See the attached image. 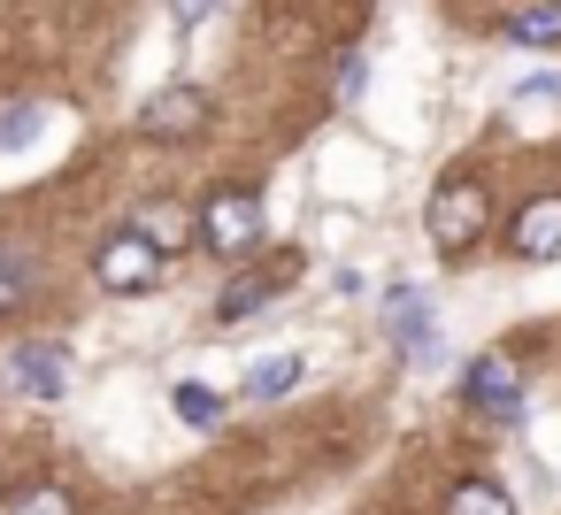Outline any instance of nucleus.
I'll return each instance as SVG.
<instances>
[{"label":"nucleus","instance_id":"nucleus-17","mask_svg":"<svg viewBox=\"0 0 561 515\" xmlns=\"http://www.w3.org/2000/svg\"><path fill=\"white\" fill-rule=\"evenodd\" d=\"M39 131V108H16V116H0V147H32Z\"/></svg>","mask_w":561,"mask_h":515},{"label":"nucleus","instance_id":"nucleus-5","mask_svg":"<svg viewBox=\"0 0 561 515\" xmlns=\"http://www.w3.org/2000/svg\"><path fill=\"white\" fill-rule=\"evenodd\" d=\"M9 392H24V400H62V392H70V354H62V346H16V354H9Z\"/></svg>","mask_w":561,"mask_h":515},{"label":"nucleus","instance_id":"nucleus-11","mask_svg":"<svg viewBox=\"0 0 561 515\" xmlns=\"http://www.w3.org/2000/svg\"><path fill=\"white\" fill-rule=\"evenodd\" d=\"M32 285H39L32 254H24V247H0V316H16V308L32 300Z\"/></svg>","mask_w":561,"mask_h":515},{"label":"nucleus","instance_id":"nucleus-12","mask_svg":"<svg viewBox=\"0 0 561 515\" xmlns=\"http://www.w3.org/2000/svg\"><path fill=\"white\" fill-rule=\"evenodd\" d=\"M139 231H147V239H154V247H162V254H178V247H185V239H193V231H201V224H193V216H185V208H178V201H154V208H147V216H139Z\"/></svg>","mask_w":561,"mask_h":515},{"label":"nucleus","instance_id":"nucleus-3","mask_svg":"<svg viewBox=\"0 0 561 515\" xmlns=\"http://www.w3.org/2000/svg\"><path fill=\"white\" fill-rule=\"evenodd\" d=\"M101 285L108 293H147V285H162V247L131 224V231H116L108 247H101Z\"/></svg>","mask_w":561,"mask_h":515},{"label":"nucleus","instance_id":"nucleus-7","mask_svg":"<svg viewBox=\"0 0 561 515\" xmlns=\"http://www.w3.org/2000/svg\"><path fill=\"white\" fill-rule=\"evenodd\" d=\"M461 392H469V408H484V415H515V408H523V377H515L500 354H477L469 377H461Z\"/></svg>","mask_w":561,"mask_h":515},{"label":"nucleus","instance_id":"nucleus-8","mask_svg":"<svg viewBox=\"0 0 561 515\" xmlns=\"http://www.w3.org/2000/svg\"><path fill=\"white\" fill-rule=\"evenodd\" d=\"M385 323H392V339H400L408 354H431V300H423V293H392Z\"/></svg>","mask_w":561,"mask_h":515},{"label":"nucleus","instance_id":"nucleus-10","mask_svg":"<svg viewBox=\"0 0 561 515\" xmlns=\"http://www.w3.org/2000/svg\"><path fill=\"white\" fill-rule=\"evenodd\" d=\"M446 515H515V500H507L492 477H461V484L446 492Z\"/></svg>","mask_w":561,"mask_h":515},{"label":"nucleus","instance_id":"nucleus-6","mask_svg":"<svg viewBox=\"0 0 561 515\" xmlns=\"http://www.w3.org/2000/svg\"><path fill=\"white\" fill-rule=\"evenodd\" d=\"M507 247H515L523 262H546V254H561V193H538V201H523V208H515V224H507Z\"/></svg>","mask_w":561,"mask_h":515},{"label":"nucleus","instance_id":"nucleus-14","mask_svg":"<svg viewBox=\"0 0 561 515\" xmlns=\"http://www.w3.org/2000/svg\"><path fill=\"white\" fill-rule=\"evenodd\" d=\"M262 300H270V277H239V285H231V293L216 300V323H247V316H254Z\"/></svg>","mask_w":561,"mask_h":515},{"label":"nucleus","instance_id":"nucleus-18","mask_svg":"<svg viewBox=\"0 0 561 515\" xmlns=\"http://www.w3.org/2000/svg\"><path fill=\"white\" fill-rule=\"evenodd\" d=\"M208 9H216V0H178V16H185V24H201Z\"/></svg>","mask_w":561,"mask_h":515},{"label":"nucleus","instance_id":"nucleus-13","mask_svg":"<svg viewBox=\"0 0 561 515\" xmlns=\"http://www.w3.org/2000/svg\"><path fill=\"white\" fill-rule=\"evenodd\" d=\"M293 385H300V354H270V362L247 369V392H254V400H277V392H293Z\"/></svg>","mask_w":561,"mask_h":515},{"label":"nucleus","instance_id":"nucleus-9","mask_svg":"<svg viewBox=\"0 0 561 515\" xmlns=\"http://www.w3.org/2000/svg\"><path fill=\"white\" fill-rule=\"evenodd\" d=\"M507 39L515 47H553L561 39V0H530V9L507 16Z\"/></svg>","mask_w":561,"mask_h":515},{"label":"nucleus","instance_id":"nucleus-2","mask_svg":"<svg viewBox=\"0 0 561 515\" xmlns=\"http://www.w3.org/2000/svg\"><path fill=\"white\" fill-rule=\"evenodd\" d=\"M201 239H208V254H224V262L254 254V239H262V201H254L247 185L208 193V208H201Z\"/></svg>","mask_w":561,"mask_h":515},{"label":"nucleus","instance_id":"nucleus-1","mask_svg":"<svg viewBox=\"0 0 561 515\" xmlns=\"http://www.w3.org/2000/svg\"><path fill=\"white\" fill-rule=\"evenodd\" d=\"M484 224H492V208H484V185H469V178H446L423 208V231L438 254H469L484 239Z\"/></svg>","mask_w":561,"mask_h":515},{"label":"nucleus","instance_id":"nucleus-16","mask_svg":"<svg viewBox=\"0 0 561 515\" xmlns=\"http://www.w3.org/2000/svg\"><path fill=\"white\" fill-rule=\"evenodd\" d=\"M16 515H78V507H70V492H62V484H32V492L16 500Z\"/></svg>","mask_w":561,"mask_h":515},{"label":"nucleus","instance_id":"nucleus-15","mask_svg":"<svg viewBox=\"0 0 561 515\" xmlns=\"http://www.w3.org/2000/svg\"><path fill=\"white\" fill-rule=\"evenodd\" d=\"M178 415H185V423H201V431H208V423H216V415H224V400H216V392H208V385H178Z\"/></svg>","mask_w":561,"mask_h":515},{"label":"nucleus","instance_id":"nucleus-4","mask_svg":"<svg viewBox=\"0 0 561 515\" xmlns=\"http://www.w3.org/2000/svg\"><path fill=\"white\" fill-rule=\"evenodd\" d=\"M208 116H216V108H208L201 85H162V93L139 108V131H147V139H201Z\"/></svg>","mask_w":561,"mask_h":515}]
</instances>
